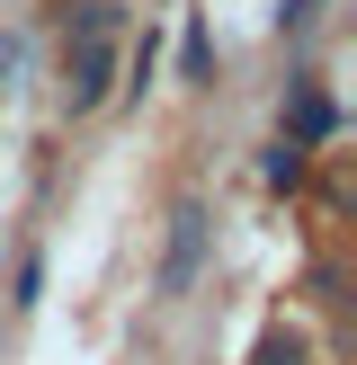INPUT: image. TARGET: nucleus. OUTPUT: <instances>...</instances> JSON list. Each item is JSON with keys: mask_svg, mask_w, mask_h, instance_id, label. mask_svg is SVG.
I'll return each instance as SVG.
<instances>
[{"mask_svg": "<svg viewBox=\"0 0 357 365\" xmlns=\"http://www.w3.org/2000/svg\"><path fill=\"white\" fill-rule=\"evenodd\" d=\"M116 27H125L116 0H89V9L71 18V53H63V107L71 116H89V107L107 98V81H116Z\"/></svg>", "mask_w": 357, "mask_h": 365, "instance_id": "nucleus-1", "label": "nucleus"}, {"mask_svg": "<svg viewBox=\"0 0 357 365\" xmlns=\"http://www.w3.org/2000/svg\"><path fill=\"white\" fill-rule=\"evenodd\" d=\"M206 205H178L170 214V250H161V294H188L196 285V267H206Z\"/></svg>", "mask_w": 357, "mask_h": 365, "instance_id": "nucleus-2", "label": "nucleus"}, {"mask_svg": "<svg viewBox=\"0 0 357 365\" xmlns=\"http://www.w3.org/2000/svg\"><path fill=\"white\" fill-rule=\"evenodd\" d=\"M250 365H303V339H295V330H268V339H259V356H250Z\"/></svg>", "mask_w": 357, "mask_h": 365, "instance_id": "nucleus-5", "label": "nucleus"}, {"mask_svg": "<svg viewBox=\"0 0 357 365\" xmlns=\"http://www.w3.org/2000/svg\"><path fill=\"white\" fill-rule=\"evenodd\" d=\"M313 9H321V0H286V9H277V27H313Z\"/></svg>", "mask_w": 357, "mask_h": 365, "instance_id": "nucleus-6", "label": "nucleus"}, {"mask_svg": "<svg viewBox=\"0 0 357 365\" xmlns=\"http://www.w3.org/2000/svg\"><path fill=\"white\" fill-rule=\"evenodd\" d=\"M259 178H268V187H303V143H268Z\"/></svg>", "mask_w": 357, "mask_h": 365, "instance_id": "nucleus-4", "label": "nucleus"}, {"mask_svg": "<svg viewBox=\"0 0 357 365\" xmlns=\"http://www.w3.org/2000/svg\"><path fill=\"white\" fill-rule=\"evenodd\" d=\"M339 134V107L321 98V81H295V98H286V143H331Z\"/></svg>", "mask_w": 357, "mask_h": 365, "instance_id": "nucleus-3", "label": "nucleus"}, {"mask_svg": "<svg viewBox=\"0 0 357 365\" xmlns=\"http://www.w3.org/2000/svg\"><path fill=\"white\" fill-rule=\"evenodd\" d=\"M9 71H18V36H0V89H9Z\"/></svg>", "mask_w": 357, "mask_h": 365, "instance_id": "nucleus-7", "label": "nucleus"}]
</instances>
